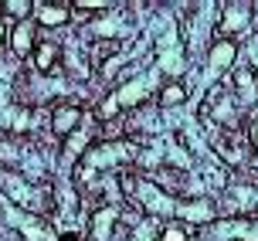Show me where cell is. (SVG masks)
<instances>
[{"label": "cell", "instance_id": "cell-1", "mask_svg": "<svg viewBox=\"0 0 258 241\" xmlns=\"http://www.w3.org/2000/svg\"><path fill=\"white\" fill-rule=\"evenodd\" d=\"M136 156V146L133 143H102V146H95V150L85 153V163H82V180L85 177H95V173H102V170H109V166L116 163H126V160H133Z\"/></svg>", "mask_w": 258, "mask_h": 241}, {"label": "cell", "instance_id": "cell-2", "mask_svg": "<svg viewBox=\"0 0 258 241\" xmlns=\"http://www.w3.org/2000/svg\"><path fill=\"white\" fill-rule=\"evenodd\" d=\"M207 115L218 123V126H234L238 123V102L231 99V89L228 85H218L207 95Z\"/></svg>", "mask_w": 258, "mask_h": 241}, {"label": "cell", "instance_id": "cell-3", "mask_svg": "<svg viewBox=\"0 0 258 241\" xmlns=\"http://www.w3.org/2000/svg\"><path fill=\"white\" fill-rule=\"evenodd\" d=\"M156 68H163L167 75H177L183 68V41H180L177 27H170L167 34L160 38V62H156Z\"/></svg>", "mask_w": 258, "mask_h": 241}, {"label": "cell", "instance_id": "cell-4", "mask_svg": "<svg viewBox=\"0 0 258 241\" xmlns=\"http://www.w3.org/2000/svg\"><path fill=\"white\" fill-rule=\"evenodd\" d=\"M78 123H82V109H78V105L61 102V105L51 109V133L54 136H72L78 129Z\"/></svg>", "mask_w": 258, "mask_h": 241}, {"label": "cell", "instance_id": "cell-5", "mask_svg": "<svg viewBox=\"0 0 258 241\" xmlns=\"http://www.w3.org/2000/svg\"><path fill=\"white\" fill-rule=\"evenodd\" d=\"M234 54H238V48H234V41L221 38L214 48H211V54H207V78L221 75V72H228L234 65Z\"/></svg>", "mask_w": 258, "mask_h": 241}, {"label": "cell", "instance_id": "cell-6", "mask_svg": "<svg viewBox=\"0 0 258 241\" xmlns=\"http://www.w3.org/2000/svg\"><path fill=\"white\" fill-rule=\"evenodd\" d=\"M150 89H153V78H150V75H136L133 82H126V85L116 92V102L122 105V109H129V105H140V102L150 95Z\"/></svg>", "mask_w": 258, "mask_h": 241}, {"label": "cell", "instance_id": "cell-7", "mask_svg": "<svg viewBox=\"0 0 258 241\" xmlns=\"http://www.w3.org/2000/svg\"><path fill=\"white\" fill-rule=\"evenodd\" d=\"M248 27H251V7L248 4H231L224 11V21H221V31L228 34V41H231V34H241Z\"/></svg>", "mask_w": 258, "mask_h": 241}, {"label": "cell", "instance_id": "cell-8", "mask_svg": "<svg viewBox=\"0 0 258 241\" xmlns=\"http://www.w3.org/2000/svg\"><path fill=\"white\" fill-rule=\"evenodd\" d=\"M228 140H214V150L228 160V163H245L251 143H241V133H224Z\"/></svg>", "mask_w": 258, "mask_h": 241}, {"label": "cell", "instance_id": "cell-9", "mask_svg": "<svg viewBox=\"0 0 258 241\" xmlns=\"http://www.w3.org/2000/svg\"><path fill=\"white\" fill-rule=\"evenodd\" d=\"M177 217L190 221V224H207V221H214V204L211 201H180L177 204Z\"/></svg>", "mask_w": 258, "mask_h": 241}, {"label": "cell", "instance_id": "cell-10", "mask_svg": "<svg viewBox=\"0 0 258 241\" xmlns=\"http://www.w3.org/2000/svg\"><path fill=\"white\" fill-rule=\"evenodd\" d=\"M116 207H102L92 214V231H89V241H109L112 228H116Z\"/></svg>", "mask_w": 258, "mask_h": 241}, {"label": "cell", "instance_id": "cell-11", "mask_svg": "<svg viewBox=\"0 0 258 241\" xmlns=\"http://www.w3.org/2000/svg\"><path fill=\"white\" fill-rule=\"evenodd\" d=\"M31 44H34V24H17L14 27V34H11V51H14V58H24L27 51H31Z\"/></svg>", "mask_w": 258, "mask_h": 241}, {"label": "cell", "instance_id": "cell-12", "mask_svg": "<svg viewBox=\"0 0 258 241\" xmlns=\"http://www.w3.org/2000/svg\"><path fill=\"white\" fill-rule=\"evenodd\" d=\"M34 14H38V21H41L44 27H61L64 21H68L72 7H54V4H41V7H34Z\"/></svg>", "mask_w": 258, "mask_h": 241}, {"label": "cell", "instance_id": "cell-13", "mask_svg": "<svg viewBox=\"0 0 258 241\" xmlns=\"http://www.w3.org/2000/svg\"><path fill=\"white\" fill-rule=\"evenodd\" d=\"M54 65H58V44L41 41L38 48H34V68H38V72H51Z\"/></svg>", "mask_w": 258, "mask_h": 241}, {"label": "cell", "instance_id": "cell-14", "mask_svg": "<svg viewBox=\"0 0 258 241\" xmlns=\"http://www.w3.org/2000/svg\"><path fill=\"white\" fill-rule=\"evenodd\" d=\"M89 133H92V126H89V129H78V133H72V140L64 143V153H61L64 166H72V160H75L78 153H82V150H85V146H89V140H92Z\"/></svg>", "mask_w": 258, "mask_h": 241}, {"label": "cell", "instance_id": "cell-15", "mask_svg": "<svg viewBox=\"0 0 258 241\" xmlns=\"http://www.w3.org/2000/svg\"><path fill=\"white\" fill-rule=\"evenodd\" d=\"M183 99H187V92H183V85H177V82L163 85V92H160V105H163V109H173V105H180Z\"/></svg>", "mask_w": 258, "mask_h": 241}, {"label": "cell", "instance_id": "cell-16", "mask_svg": "<svg viewBox=\"0 0 258 241\" xmlns=\"http://www.w3.org/2000/svg\"><path fill=\"white\" fill-rule=\"evenodd\" d=\"M234 89H238V95H241V102H251L258 95V85H255V78L248 75V72H241L238 75V82H231Z\"/></svg>", "mask_w": 258, "mask_h": 241}, {"label": "cell", "instance_id": "cell-17", "mask_svg": "<svg viewBox=\"0 0 258 241\" xmlns=\"http://www.w3.org/2000/svg\"><path fill=\"white\" fill-rule=\"evenodd\" d=\"M4 14H7V17H14V21H21V24H24L27 17L34 14V7H31L27 0H11V4H4Z\"/></svg>", "mask_w": 258, "mask_h": 241}, {"label": "cell", "instance_id": "cell-18", "mask_svg": "<svg viewBox=\"0 0 258 241\" xmlns=\"http://www.w3.org/2000/svg\"><path fill=\"white\" fill-rule=\"evenodd\" d=\"M228 231H231V234H238V238L258 241V221H251V224H228Z\"/></svg>", "mask_w": 258, "mask_h": 241}, {"label": "cell", "instance_id": "cell-19", "mask_svg": "<svg viewBox=\"0 0 258 241\" xmlns=\"http://www.w3.org/2000/svg\"><path fill=\"white\" fill-rule=\"evenodd\" d=\"M156 241H187V228H183V224H167Z\"/></svg>", "mask_w": 258, "mask_h": 241}, {"label": "cell", "instance_id": "cell-20", "mask_svg": "<svg viewBox=\"0 0 258 241\" xmlns=\"http://www.w3.org/2000/svg\"><path fill=\"white\" fill-rule=\"evenodd\" d=\"M248 58H251V68H258V38H251L248 44Z\"/></svg>", "mask_w": 258, "mask_h": 241}, {"label": "cell", "instance_id": "cell-21", "mask_svg": "<svg viewBox=\"0 0 258 241\" xmlns=\"http://www.w3.org/2000/svg\"><path fill=\"white\" fill-rule=\"evenodd\" d=\"M248 143H251V150H258V115H255V123H251V133H248Z\"/></svg>", "mask_w": 258, "mask_h": 241}, {"label": "cell", "instance_id": "cell-22", "mask_svg": "<svg viewBox=\"0 0 258 241\" xmlns=\"http://www.w3.org/2000/svg\"><path fill=\"white\" fill-rule=\"evenodd\" d=\"M61 241H78V234H61Z\"/></svg>", "mask_w": 258, "mask_h": 241}, {"label": "cell", "instance_id": "cell-23", "mask_svg": "<svg viewBox=\"0 0 258 241\" xmlns=\"http://www.w3.org/2000/svg\"><path fill=\"white\" fill-rule=\"evenodd\" d=\"M4 31H7V27H4V24H0V41H4Z\"/></svg>", "mask_w": 258, "mask_h": 241}]
</instances>
